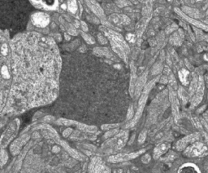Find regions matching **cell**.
Masks as SVG:
<instances>
[{"label": "cell", "mask_w": 208, "mask_h": 173, "mask_svg": "<svg viewBox=\"0 0 208 173\" xmlns=\"http://www.w3.org/2000/svg\"><path fill=\"white\" fill-rule=\"evenodd\" d=\"M169 147H170V144L168 143H163V144L158 145L157 147L155 148V153H154L155 158H159L162 154H163L164 153H166L169 149Z\"/></svg>", "instance_id": "cell-8"}, {"label": "cell", "mask_w": 208, "mask_h": 173, "mask_svg": "<svg viewBox=\"0 0 208 173\" xmlns=\"http://www.w3.org/2000/svg\"><path fill=\"white\" fill-rule=\"evenodd\" d=\"M128 139V132H122L120 134L117 135L116 136H115L114 138L112 139L110 141H108L107 143V145H110L111 147H112L114 149H121L124 146Z\"/></svg>", "instance_id": "cell-3"}, {"label": "cell", "mask_w": 208, "mask_h": 173, "mask_svg": "<svg viewBox=\"0 0 208 173\" xmlns=\"http://www.w3.org/2000/svg\"><path fill=\"white\" fill-rule=\"evenodd\" d=\"M203 92H204V86H203V79L200 78V81H199V83H198V88H197V100H196V102L195 104H198L201 100L203 98Z\"/></svg>", "instance_id": "cell-9"}, {"label": "cell", "mask_w": 208, "mask_h": 173, "mask_svg": "<svg viewBox=\"0 0 208 173\" xmlns=\"http://www.w3.org/2000/svg\"><path fill=\"white\" fill-rule=\"evenodd\" d=\"M146 132H143L141 133L140 136H139V139H138L139 143H143L144 140H145V139H146Z\"/></svg>", "instance_id": "cell-14"}, {"label": "cell", "mask_w": 208, "mask_h": 173, "mask_svg": "<svg viewBox=\"0 0 208 173\" xmlns=\"http://www.w3.org/2000/svg\"><path fill=\"white\" fill-rule=\"evenodd\" d=\"M142 152H144V150H141L140 152L134 153V154H116V155L111 156L108 158V160H109V162H118L129 160V159L136 158L139 154L142 153Z\"/></svg>", "instance_id": "cell-4"}, {"label": "cell", "mask_w": 208, "mask_h": 173, "mask_svg": "<svg viewBox=\"0 0 208 173\" xmlns=\"http://www.w3.org/2000/svg\"><path fill=\"white\" fill-rule=\"evenodd\" d=\"M110 20L112 21L113 23H115L116 25H122V24H129L130 21L129 18L127 17L126 16L124 15H117V14H114L112 16L110 17Z\"/></svg>", "instance_id": "cell-7"}, {"label": "cell", "mask_w": 208, "mask_h": 173, "mask_svg": "<svg viewBox=\"0 0 208 173\" xmlns=\"http://www.w3.org/2000/svg\"><path fill=\"white\" fill-rule=\"evenodd\" d=\"M207 154V148L203 143H195L186 149L185 154L189 157L203 156Z\"/></svg>", "instance_id": "cell-2"}, {"label": "cell", "mask_w": 208, "mask_h": 173, "mask_svg": "<svg viewBox=\"0 0 208 173\" xmlns=\"http://www.w3.org/2000/svg\"><path fill=\"white\" fill-rule=\"evenodd\" d=\"M196 85H197V79H194L193 81V85H191V87H190V93L193 92V90H194V88H195Z\"/></svg>", "instance_id": "cell-17"}, {"label": "cell", "mask_w": 208, "mask_h": 173, "mask_svg": "<svg viewBox=\"0 0 208 173\" xmlns=\"http://www.w3.org/2000/svg\"><path fill=\"white\" fill-rule=\"evenodd\" d=\"M127 39L131 42V43H133V42H134L135 40V36L133 35H132V34H129V35H127Z\"/></svg>", "instance_id": "cell-16"}, {"label": "cell", "mask_w": 208, "mask_h": 173, "mask_svg": "<svg viewBox=\"0 0 208 173\" xmlns=\"http://www.w3.org/2000/svg\"><path fill=\"white\" fill-rule=\"evenodd\" d=\"M12 97L21 107L44 104L58 91L59 57L49 38L35 33L20 35L12 43Z\"/></svg>", "instance_id": "cell-1"}, {"label": "cell", "mask_w": 208, "mask_h": 173, "mask_svg": "<svg viewBox=\"0 0 208 173\" xmlns=\"http://www.w3.org/2000/svg\"><path fill=\"white\" fill-rule=\"evenodd\" d=\"M197 138H198V136L197 134H193V135H190V136H186L184 139L180 140V141H178L177 144H176V147H177V149L179 150H182L183 149L186 148V146L189 143H190V142L193 141V140H196Z\"/></svg>", "instance_id": "cell-6"}, {"label": "cell", "mask_w": 208, "mask_h": 173, "mask_svg": "<svg viewBox=\"0 0 208 173\" xmlns=\"http://www.w3.org/2000/svg\"><path fill=\"white\" fill-rule=\"evenodd\" d=\"M180 97L183 99V100H184L185 101H186V94L185 95V92H184V90H183L182 88H180Z\"/></svg>", "instance_id": "cell-18"}, {"label": "cell", "mask_w": 208, "mask_h": 173, "mask_svg": "<svg viewBox=\"0 0 208 173\" xmlns=\"http://www.w3.org/2000/svg\"><path fill=\"white\" fill-rule=\"evenodd\" d=\"M116 132H117V130H115V131H112V132H108L106 134L105 137H108V136H110L113 135V133H116Z\"/></svg>", "instance_id": "cell-20"}, {"label": "cell", "mask_w": 208, "mask_h": 173, "mask_svg": "<svg viewBox=\"0 0 208 173\" xmlns=\"http://www.w3.org/2000/svg\"><path fill=\"white\" fill-rule=\"evenodd\" d=\"M188 75H189V71H187L185 69H181V70L179 71V78H180V81L182 82V83L185 84V85H186L188 83V82H187Z\"/></svg>", "instance_id": "cell-10"}, {"label": "cell", "mask_w": 208, "mask_h": 173, "mask_svg": "<svg viewBox=\"0 0 208 173\" xmlns=\"http://www.w3.org/2000/svg\"><path fill=\"white\" fill-rule=\"evenodd\" d=\"M180 173H197L196 168L189 164V166H184L180 169Z\"/></svg>", "instance_id": "cell-11"}, {"label": "cell", "mask_w": 208, "mask_h": 173, "mask_svg": "<svg viewBox=\"0 0 208 173\" xmlns=\"http://www.w3.org/2000/svg\"><path fill=\"white\" fill-rule=\"evenodd\" d=\"M90 173H109V169L99 158H96L95 160L94 159Z\"/></svg>", "instance_id": "cell-5"}, {"label": "cell", "mask_w": 208, "mask_h": 173, "mask_svg": "<svg viewBox=\"0 0 208 173\" xmlns=\"http://www.w3.org/2000/svg\"><path fill=\"white\" fill-rule=\"evenodd\" d=\"M6 47H7V46H6L5 44H3V45L0 46V80H1V75L3 74V69H2V67H1V55L3 54V52L5 50Z\"/></svg>", "instance_id": "cell-13"}, {"label": "cell", "mask_w": 208, "mask_h": 173, "mask_svg": "<svg viewBox=\"0 0 208 173\" xmlns=\"http://www.w3.org/2000/svg\"><path fill=\"white\" fill-rule=\"evenodd\" d=\"M132 116H133V107L131 106V107H130L129 110V115H128V118H129V119L131 118H132Z\"/></svg>", "instance_id": "cell-19"}, {"label": "cell", "mask_w": 208, "mask_h": 173, "mask_svg": "<svg viewBox=\"0 0 208 173\" xmlns=\"http://www.w3.org/2000/svg\"><path fill=\"white\" fill-rule=\"evenodd\" d=\"M90 2H91L90 7H91L92 9L95 12L96 14H98V16H102V11L101 8H100V7L98 6L95 2H94V1H92V0H91Z\"/></svg>", "instance_id": "cell-12"}, {"label": "cell", "mask_w": 208, "mask_h": 173, "mask_svg": "<svg viewBox=\"0 0 208 173\" xmlns=\"http://www.w3.org/2000/svg\"><path fill=\"white\" fill-rule=\"evenodd\" d=\"M118 124H112V125H103L102 126V129L103 130H107V129H111V128H115V127H118Z\"/></svg>", "instance_id": "cell-15"}]
</instances>
